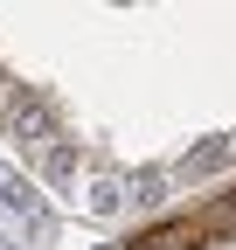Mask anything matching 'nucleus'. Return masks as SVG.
<instances>
[{
    "label": "nucleus",
    "instance_id": "1",
    "mask_svg": "<svg viewBox=\"0 0 236 250\" xmlns=\"http://www.w3.org/2000/svg\"><path fill=\"white\" fill-rule=\"evenodd\" d=\"M132 250H195V223H167V229H153V236H139Z\"/></svg>",
    "mask_w": 236,
    "mask_h": 250
},
{
    "label": "nucleus",
    "instance_id": "2",
    "mask_svg": "<svg viewBox=\"0 0 236 250\" xmlns=\"http://www.w3.org/2000/svg\"><path fill=\"white\" fill-rule=\"evenodd\" d=\"M216 223H222V229H236V202H222V215H216Z\"/></svg>",
    "mask_w": 236,
    "mask_h": 250
}]
</instances>
